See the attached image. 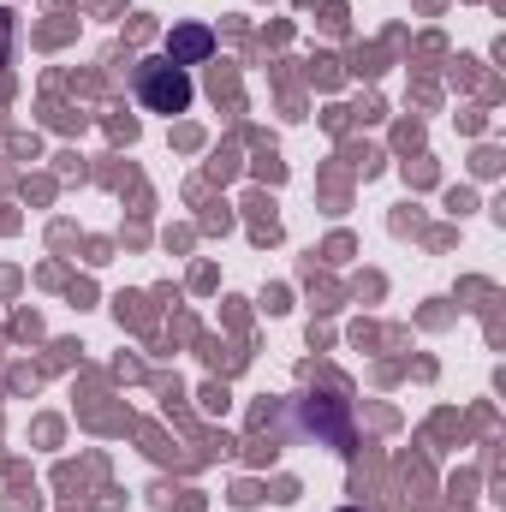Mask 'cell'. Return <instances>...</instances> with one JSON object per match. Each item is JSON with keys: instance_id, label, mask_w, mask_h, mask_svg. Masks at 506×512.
Masks as SVG:
<instances>
[{"instance_id": "cell-1", "label": "cell", "mask_w": 506, "mask_h": 512, "mask_svg": "<svg viewBox=\"0 0 506 512\" xmlns=\"http://www.w3.org/2000/svg\"><path fill=\"white\" fill-rule=\"evenodd\" d=\"M137 90H143V108L149 114H185L191 108V78L179 72V60L167 66V60H149L143 72H137Z\"/></svg>"}, {"instance_id": "cell-2", "label": "cell", "mask_w": 506, "mask_h": 512, "mask_svg": "<svg viewBox=\"0 0 506 512\" xmlns=\"http://www.w3.org/2000/svg\"><path fill=\"white\" fill-rule=\"evenodd\" d=\"M203 48H209V30H179L173 36V60L179 54H203Z\"/></svg>"}, {"instance_id": "cell-3", "label": "cell", "mask_w": 506, "mask_h": 512, "mask_svg": "<svg viewBox=\"0 0 506 512\" xmlns=\"http://www.w3.org/2000/svg\"><path fill=\"white\" fill-rule=\"evenodd\" d=\"M6 54H12V18L0 12V66H6Z\"/></svg>"}]
</instances>
